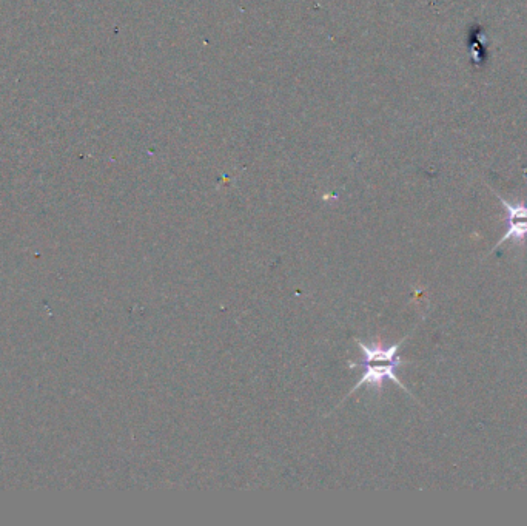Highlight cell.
<instances>
[{
    "label": "cell",
    "instance_id": "6da1fadb",
    "mask_svg": "<svg viewBox=\"0 0 527 526\" xmlns=\"http://www.w3.org/2000/svg\"><path fill=\"white\" fill-rule=\"evenodd\" d=\"M497 198L500 199L501 206H503V209L506 210L507 213V223H509V226H507L506 232H504L503 237H501V240L498 241L497 246L492 249V252H495V250L498 249V247L501 246V244L506 243V241H515V243L520 244V246H524V241H526L527 237V206L526 204H512L507 201V199H504L503 196L498 195Z\"/></svg>",
    "mask_w": 527,
    "mask_h": 526
},
{
    "label": "cell",
    "instance_id": "7a4b0ae2",
    "mask_svg": "<svg viewBox=\"0 0 527 526\" xmlns=\"http://www.w3.org/2000/svg\"><path fill=\"white\" fill-rule=\"evenodd\" d=\"M400 366L401 365H398V363H384V366H367L366 372H364L360 382L356 383L355 388L349 392V395L352 394V392L358 391L363 385L373 386V388L381 391V389H383V383L386 382V380L397 383L403 391L410 394V391H407L406 386L400 382V378L395 374V369L400 368Z\"/></svg>",
    "mask_w": 527,
    "mask_h": 526
},
{
    "label": "cell",
    "instance_id": "3957f363",
    "mask_svg": "<svg viewBox=\"0 0 527 526\" xmlns=\"http://www.w3.org/2000/svg\"><path fill=\"white\" fill-rule=\"evenodd\" d=\"M403 343L404 340L389 346V348H384L380 344L367 346L363 341L356 340L358 348L363 352L364 365H370V363H398V365H403L404 361L400 358V349Z\"/></svg>",
    "mask_w": 527,
    "mask_h": 526
}]
</instances>
